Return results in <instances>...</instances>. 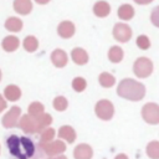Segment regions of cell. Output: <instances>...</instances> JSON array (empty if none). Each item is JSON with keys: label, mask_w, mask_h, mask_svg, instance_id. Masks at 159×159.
<instances>
[{"label": "cell", "mask_w": 159, "mask_h": 159, "mask_svg": "<svg viewBox=\"0 0 159 159\" xmlns=\"http://www.w3.org/2000/svg\"><path fill=\"white\" fill-rule=\"evenodd\" d=\"M6 148L11 159H41L43 157L42 147L25 135H9Z\"/></svg>", "instance_id": "cell-1"}, {"label": "cell", "mask_w": 159, "mask_h": 159, "mask_svg": "<svg viewBox=\"0 0 159 159\" xmlns=\"http://www.w3.org/2000/svg\"><path fill=\"white\" fill-rule=\"evenodd\" d=\"M118 96L129 101H140L145 96V87L140 82L132 78H124L119 82L117 88Z\"/></svg>", "instance_id": "cell-2"}, {"label": "cell", "mask_w": 159, "mask_h": 159, "mask_svg": "<svg viewBox=\"0 0 159 159\" xmlns=\"http://www.w3.org/2000/svg\"><path fill=\"white\" fill-rule=\"evenodd\" d=\"M133 71L137 77L145 78L152 75L153 72V62L148 57H139L135 60L133 65Z\"/></svg>", "instance_id": "cell-3"}, {"label": "cell", "mask_w": 159, "mask_h": 159, "mask_svg": "<svg viewBox=\"0 0 159 159\" xmlns=\"http://www.w3.org/2000/svg\"><path fill=\"white\" fill-rule=\"evenodd\" d=\"M94 111H96V116L103 120H109L114 114V107L112 102L107 99H101L99 102H97Z\"/></svg>", "instance_id": "cell-4"}, {"label": "cell", "mask_w": 159, "mask_h": 159, "mask_svg": "<svg viewBox=\"0 0 159 159\" xmlns=\"http://www.w3.org/2000/svg\"><path fill=\"white\" fill-rule=\"evenodd\" d=\"M142 117L149 124L159 123V106L157 103H147L142 108Z\"/></svg>", "instance_id": "cell-5"}, {"label": "cell", "mask_w": 159, "mask_h": 159, "mask_svg": "<svg viewBox=\"0 0 159 159\" xmlns=\"http://www.w3.org/2000/svg\"><path fill=\"white\" fill-rule=\"evenodd\" d=\"M113 36L119 42H127L132 37V29L124 22H118L113 27Z\"/></svg>", "instance_id": "cell-6"}, {"label": "cell", "mask_w": 159, "mask_h": 159, "mask_svg": "<svg viewBox=\"0 0 159 159\" xmlns=\"http://www.w3.org/2000/svg\"><path fill=\"white\" fill-rule=\"evenodd\" d=\"M75 25L71 21H62L57 26V34L63 39H70L75 34Z\"/></svg>", "instance_id": "cell-7"}, {"label": "cell", "mask_w": 159, "mask_h": 159, "mask_svg": "<svg viewBox=\"0 0 159 159\" xmlns=\"http://www.w3.org/2000/svg\"><path fill=\"white\" fill-rule=\"evenodd\" d=\"M51 61L52 63L56 66V67H65L67 65V61H68V57H67V53L61 50V48H56L52 53H51Z\"/></svg>", "instance_id": "cell-8"}, {"label": "cell", "mask_w": 159, "mask_h": 159, "mask_svg": "<svg viewBox=\"0 0 159 159\" xmlns=\"http://www.w3.org/2000/svg\"><path fill=\"white\" fill-rule=\"evenodd\" d=\"M75 159H91L93 155V150L88 144H78L73 152Z\"/></svg>", "instance_id": "cell-9"}, {"label": "cell", "mask_w": 159, "mask_h": 159, "mask_svg": "<svg viewBox=\"0 0 159 159\" xmlns=\"http://www.w3.org/2000/svg\"><path fill=\"white\" fill-rule=\"evenodd\" d=\"M14 9L20 15H27L32 10V2H31V0H15Z\"/></svg>", "instance_id": "cell-10"}, {"label": "cell", "mask_w": 159, "mask_h": 159, "mask_svg": "<svg viewBox=\"0 0 159 159\" xmlns=\"http://www.w3.org/2000/svg\"><path fill=\"white\" fill-rule=\"evenodd\" d=\"M71 57H72L73 62L77 65H86L88 62V55H87L86 50H83L81 47L73 48L71 52Z\"/></svg>", "instance_id": "cell-11"}, {"label": "cell", "mask_w": 159, "mask_h": 159, "mask_svg": "<svg viewBox=\"0 0 159 159\" xmlns=\"http://www.w3.org/2000/svg\"><path fill=\"white\" fill-rule=\"evenodd\" d=\"M93 12L98 17H106L111 12V6L107 1H97L93 6Z\"/></svg>", "instance_id": "cell-12"}, {"label": "cell", "mask_w": 159, "mask_h": 159, "mask_svg": "<svg viewBox=\"0 0 159 159\" xmlns=\"http://www.w3.org/2000/svg\"><path fill=\"white\" fill-rule=\"evenodd\" d=\"M19 45H20V41H19V39L15 37V36H6V37L2 40V42H1L2 48H4L5 51H7V52H12V51L17 50Z\"/></svg>", "instance_id": "cell-13"}, {"label": "cell", "mask_w": 159, "mask_h": 159, "mask_svg": "<svg viewBox=\"0 0 159 159\" xmlns=\"http://www.w3.org/2000/svg\"><path fill=\"white\" fill-rule=\"evenodd\" d=\"M118 16L122 20H130L134 16V9L129 4H123L118 9Z\"/></svg>", "instance_id": "cell-14"}, {"label": "cell", "mask_w": 159, "mask_h": 159, "mask_svg": "<svg viewBox=\"0 0 159 159\" xmlns=\"http://www.w3.org/2000/svg\"><path fill=\"white\" fill-rule=\"evenodd\" d=\"M123 56H124L123 50H122L119 46H112V47L109 48V51H108V58H109V61L113 62V63L120 62V61L123 60Z\"/></svg>", "instance_id": "cell-15"}, {"label": "cell", "mask_w": 159, "mask_h": 159, "mask_svg": "<svg viewBox=\"0 0 159 159\" xmlns=\"http://www.w3.org/2000/svg\"><path fill=\"white\" fill-rule=\"evenodd\" d=\"M58 134H60L61 138L66 139L68 143H73L75 139H76V132H75V129H73L72 127H70V125H63V127H61Z\"/></svg>", "instance_id": "cell-16"}, {"label": "cell", "mask_w": 159, "mask_h": 159, "mask_svg": "<svg viewBox=\"0 0 159 159\" xmlns=\"http://www.w3.org/2000/svg\"><path fill=\"white\" fill-rule=\"evenodd\" d=\"M5 27L11 32H17L22 29V21L17 17H9L5 21Z\"/></svg>", "instance_id": "cell-17"}, {"label": "cell", "mask_w": 159, "mask_h": 159, "mask_svg": "<svg viewBox=\"0 0 159 159\" xmlns=\"http://www.w3.org/2000/svg\"><path fill=\"white\" fill-rule=\"evenodd\" d=\"M98 81H99V84L103 86V87H112L114 83H116V78L113 75L108 73V72H103L99 75L98 77Z\"/></svg>", "instance_id": "cell-18"}, {"label": "cell", "mask_w": 159, "mask_h": 159, "mask_svg": "<svg viewBox=\"0 0 159 159\" xmlns=\"http://www.w3.org/2000/svg\"><path fill=\"white\" fill-rule=\"evenodd\" d=\"M37 47H39V41H37V39L35 36H27V37H25V40H24V48L26 51L34 52V51L37 50Z\"/></svg>", "instance_id": "cell-19"}, {"label": "cell", "mask_w": 159, "mask_h": 159, "mask_svg": "<svg viewBox=\"0 0 159 159\" xmlns=\"http://www.w3.org/2000/svg\"><path fill=\"white\" fill-rule=\"evenodd\" d=\"M147 154L152 159H159V142H150L147 145Z\"/></svg>", "instance_id": "cell-20"}, {"label": "cell", "mask_w": 159, "mask_h": 159, "mask_svg": "<svg viewBox=\"0 0 159 159\" xmlns=\"http://www.w3.org/2000/svg\"><path fill=\"white\" fill-rule=\"evenodd\" d=\"M86 86H87V82H86V80H84L83 77H76V78L72 81V87H73V89H75L76 92H82V91H84Z\"/></svg>", "instance_id": "cell-21"}, {"label": "cell", "mask_w": 159, "mask_h": 159, "mask_svg": "<svg viewBox=\"0 0 159 159\" xmlns=\"http://www.w3.org/2000/svg\"><path fill=\"white\" fill-rule=\"evenodd\" d=\"M5 94L9 99L11 101H16L19 97H20V89L16 87V86H9L5 91Z\"/></svg>", "instance_id": "cell-22"}, {"label": "cell", "mask_w": 159, "mask_h": 159, "mask_svg": "<svg viewBox=\"0 0 159 159\" xmlns=\"http://www.w3.org/2000/svg\"><path fill=\"white\" fill-rule=\"evenodd\" d=\"M66 149V147H65V144L62 143V142H55V143H52L51 145H48L47 147V153H51V154H57V153H61V152H63Z\"/></svg>", "instance_id": "cell-23"}, {"label": "cell", "mask_w": 159, "mask_h": 159, "mask_svg": "<svg viewBox=\"0 0 159 159\" xmlns=\"http://www.w3.org/2000/svg\"><path fill=\"white\" fill-rule=\"evenodd\" d=\"M137 46H138L139 48H142V50L149 48V47H150V40H149V37L145 36V35L138 36V37H137Z\"/></svg>", "instance_id": "cell-24"}, {"label": "cell", "mask_w": 159, "mask_h": 159, "mask_svg": "<svg viewBox=\"0 0 159 159\" xmlns=\"http://www.w3.org/2000/svg\"><path fill=\"white\" fill-rule=\"evenodd\" d=\"M67 99L65 98V97H62V96H60V97H56L55 98V101H53V107L57 109V111H65L66 108H67Z\"/></svg>", "instance_id": "cell-25"}, {"label": "cell", "mask_w": 159, "mask_h": 159, "mask_svg": "<svg viewBox=\"0 0 159 159\" xmlns=\"http://www.w3.org/2000/svg\"><path fill=\"white\" fill-rule=\"evenodd\" d=\"M19 114V108L14 107L12 111L6 116V118H4V123H6L7 125H12L15 123V117Z\"/></svg>", "instance_id": "cell-26"}, {"label": "cell", "mask_w": 159, "mask_h": 159, "mask_svg": "<svg viewBox=\"0 0 159 159\" xmlns=\"http://www.w3.org/2000/svg\"><path fill=\"white\" fill-rule=\"evenodd\" d=\"M22 119H24V123H22L24 130L27 132V133H34V132H35V129H34V123L30 120V118L26 116V117H24Z\"/></svg>", "instance_id": "cell-27"}, {"label": "cell", "mask_w": 159, "mask_h": 159, "mask_svg": "<svg viewBox=\"0 0 159 159\" xmlns=\"http://www.w3.org/2000/svg\"><path fill=\"white\" fill-rule=\"evenodd\" d=\"M150 20H152V24L157 27H159V6L154 7L153 11H152V15H150Z\"/></svg>", "instance_id": "cell-28"}, {"label": "cell", "mask_w": 159, "mask_h": 159, "mask_svg": "<svg viewBox=\"0 0 159 159\" xmlns=\"http://www.w3.org/2000/svg\"><path fill=\"white\" fill-rule=\"evenodd\" d=\"M42 109H43V107H42V104H40V103H32V104L30 106V112H31V114H34V116L41 114V113H42Z\"/></svg>", "instance_id": "cell-29"}, {"label": "cell", "mask_w": 159, "mask_h": 159, "mask_svg": "<svg viewBox=\"0 0 159 159\" xmlns=\"http://www.w3.org/2000/svg\"><path fill=\"white\" fill-rule=\"evenodd\" d=\"M52 137H53V129H47L46 132H45V134L42 135V140H48V139H52Z\"/></svg>", "instance_id": "cell-30"}, {"label": "cell", "mask_w": 159, "mask_h": 159, "mask_svg": "<svg viewBox=\"0 0 159 159\" xmlns=\"http://www.w3.org/2000/svg\"><path fill=\"white\" fill-rule=\"evenodd\" d=\"M134 1L139 5H147V4H150L153 0H134Z\"/></svg>", "instance_id": "cell-31"}, {"label": "cell", "mask_w": 159, "mask_h": 159, "mask_svg": "<svg viewBox=\"0 0 159 159\" xmlns=\"http://www.w3.org/2000/svg\"><path fill=\"white\" fill-rule=\"evenodd\" d=\"M114 159H128V157H127L125 154H118Z\"/></svg>", "instance_id": "cell-32"}, {"label": "cell", "mask_w": 159, "mask_h": 159, "mask_svg": "<svg viewBox=\"0 0 159 159\" xmlns=\"http://www.w3.org/2000/svg\"><path fill=\"white\" fill-rule=\"evenodd\" d=\"M37 4H41V5H45V4H47L50 0H35Z\"/></svg>", "instance_id": "cell-33"}, {"label": "cell", "mask_w": 159, "mask_h": 159, "mask_svg": "<svg viewBox=\"0 0 159 159\" xmlns=\"http://www.w3.org/2000/svg\"><path fill=\"white\" fill-rule=\"evenodd\" d=\"M4 107H5V102H4V101L1 99V97H0V111H1Z\"/></svg>", "instance_id": "cell-34"}, {"label": "cell", "mask_w": 159, "mask_h": 159, "mask_svg": "<svg viewBox=\"0 0 159 159\" xmlns=\"http://www.w3.org/2000/svg\"><path fill=\"white\" fill-rule=\"evenodd\" d=\"M56 159H66L65 157H60V158H56Z\"/></svg>", "instance_id": "cell-35"}]
</instances>
